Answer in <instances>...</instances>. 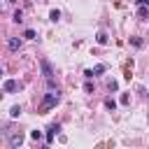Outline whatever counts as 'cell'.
<instances>
[{
	"mask_svg": "<svg viewBox=\"0 0 149 149\" xmlns=\"http://www.w3.org/2000/svg\"><path fill=\"white\" fill-rule=\"evenodd\" d=\"M19 114H21V107H19V105H14V107L9 109V116H12V119H16Z\"/></svg>",
	"mask_w": 149,
	"mask_h": 149,
	"instance_id": "7",
	"label": "cell"
},
{
	"mask_svg": "<svg viewBox=\"0 0 149 149\" xmlns=\"http://www.w3.org/2000/svg\"><path fill=\"white\" fill-rule=\"evenodd\" d=\"M137 5H149V0H135Z\"/></svg>",
	"mask_w": 149,
	"mask_h": 149,
	"instance_id": "16",
	"label": "cell"
},
{
	"mask_svg": "<svg viewBox=\"0 0 149 149\" xmlns=\"http://www.w3.org/2000/svg\"><path fill=\"white\" fill-rule=\"evenodd\" d=\"M105 105H107L109 109H114V107H116V102H114V100H105Z\"/></svg>",
	"mask_w": 149,
	"mask_h": 149,
	"instance_id": "15",
	"label": "cell"
},
{
	"mask_svg": "<svg viewBox=\"0 0 149 149\" xmlns=\"http://www.w3.org/2000/svg\"><path fill=\"white\" fill-rule=\"evenodd\" d=\"M21 142H23V135H21V133H14V135H9V144H12V149L21 147Z\"/></svg>",
	"mask_w": 149,
	"mask_h": 149,
	"instance_id": "4",
	"label": "cell"
},
{
	"mask_svg": "<svg viewBox=\"0 0 149 149\" xmlns=\"http://www.w3.org/2000/svg\"><path fill=\"white\" fill-rule=\"evenodd\" d=\"M30 137H33V140H40V137H42V133H40V130H33V133H30Z\"/></svg>",
	"mask_w": 149,
	"mask_h": 149,
	"instance_id": "14",
	"label": "cell"
},
{
	"mask_svg": "<svg viewBox=\"0 0 149 149\" xmlns=\"http://www.w3.org/2000/svg\"><path fill=\"white\" fill-rule=\"evenodd\" d=\"M58 130H61V126H58V123H51V126H49V130H47V144H51V142H54V135H56Z\"/></svg>",
	"mask_w": 149,
	"mask_h": 149,
	"instance_id": "3",
	"label": "cell"
},
{
	"mask_svg": "<svg viewBox=\"0 0 149 149\" xmlns=\"http://www.w3.org/2000/svg\"><path fill=\"white\" fill-rule=\"evenodd\" d=\"M19 47H21V40H19V37H12V40H9V49H12V51H16Z\"/></svg>",
	"mask_w": 149,
	"mask_h": 149,
	"instance_id": "6",
	"label": "cell"
},
{
	"mask_svg": "<svg viewBox=\"0 0 149 149\" xmlns=\"http://www.w3.org/2000/svg\"><path fill=\"white\" fill-rule=\"evenodd\" d=\"M137 16H140V19H147V16H149V9H147V7H140V9H137Z\"/></svg>",
	"mask_w": 149,
	"mask_h": 149,
	"instance_id": "8",
	"label": "cell"
},
{
	"mask_svg": "<svg viewBox=\"0 0 149 149\" xmlns=\"http://www.w3.org/2000/svg\"><path fill=\"white\" fill-rule=\"evenodd\" d=\"M61 102V95H58V91L56 93H47L44 95V100H42V105H40V112H49L51 107H56Z\"/></svg>",
	"mask_w": 149,
	"mask_h": 149,
	"instance_id": "1",
	"label": "cell"
},
{
	"mask_svg": "<svg viewBox=\"0 0 149 149\" xmlns=\"http://www.w3.org/2000/svg\"><path fill=\"white\" fill-rule=\"evenodd\" d=\"M19 88H21V84H19L16 79H7V81H5V91H7V93H16Z\"/></svg>",
	"mask_w": 149,
	"mask_h": 149,
	"instance_id": "2",
	"label": "cell"
},
{
	"mask_svg": "<svg viewBox=\"0 0 149 149\" xmlns=\"http://www.w3.org/2000/svg\"><path fill=\"white\" fill-rule=\"evenodd\" d=\"M14 21H16V23H21V21H23V12H21V9H16V12H14Z\"/></svg>",
	"mask_w": 149,
	"mask_h": 149,
	"instance_id": "11",
	"label": "cell"
},
{
	"mask_svg": "<svg viewBox=\"0 0 149 149\" xmlns=\"http://www.w3.org/2000/svg\"><path fill=\"white\" fill-rule=\"evenodd\" d=\"M49 19H51V21H58V19H61V12H58V9H51V12H49Z\"/></svg>",
	"mask_w": 149,
	"mask_h": 149,
	"instance_id": "9",
	"label": "cell"
},
{
	"mask_svg": "<svg viewBox=\"0 0 149 149\" xmlns=\"http://www.w3.org/2000/svg\"><path fill=\"white\" fill-rule=\"evenodd\" d=\"M100 72H105V65H95L93 68V74H100Z\"/></svg>",
	"mask_w": 149,
	"mask_h": 149,
	"instance_id": "13",
	"label": "cell"
},
{
	"mask_svg": "<svg viewBox=\"0 0 149 149\" xmlns=\"http://www.w3.org/2000/svg\"><path fill=\"white\" fill-rule=\"evenodd\" d=\"M23 37H28V40H35V30H33V28H28V30L23 33Z\"/></svg>",
	"mask_w": 149,
	"mask_h": 149,
	"instance_id": "12",
	"label": "cell"
},
{
	"mask_svg": "<svg viewBox=\"0 0 149 149\" xmlns=\"http://www.w3.org/2000/svg\"><path fill=\"white\" fill-rule=\"evenodd\" d=\"M98 44H107V33H98Z\"/></svg>",
	"mask_w": 149,
	"mask_h": 149,
	"instance_id": "10",
	"label": "cell"
},
{
	"mask_svg": "<svg viewBox=\"0 0 149 149\" xmlns=\"http://www.w3.org/2000/svg\"><path fill=\"white\" fill-rule=\"evenodd\" d=\"M42 74H44L47 79H51L54 70H51V63H49V61H42Z\"/></svg>",
	"mask_w": 149,
	"mask_h": 149,
	"instance_id": "5",
	"label": "cell"
}]
</instances>
